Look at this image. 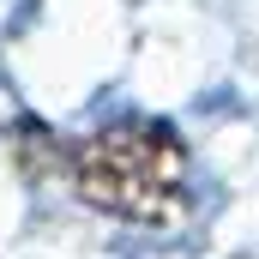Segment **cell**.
<instances>
[{"label": "cell", "mask_w": 259, "mask_h": 259, "mask_svg": "<svg viewBox=\"0 0 259 259\" xmlns=\"http://www.w3.org/2000/svg\"><path fill=\"white\" fill-rule=\"evenodd\" d=\"M61 181L78 193V205L139 229H169L193 211L187 139L157 115H121L84 139H66Z\"/></svg>", "instance_id": "6da1fadb"}]
</instances>
